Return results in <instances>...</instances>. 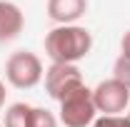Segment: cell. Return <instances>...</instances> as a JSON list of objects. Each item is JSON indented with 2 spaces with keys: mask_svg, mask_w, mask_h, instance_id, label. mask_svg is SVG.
Wrapping results in <instances>:
<instances>
[{
  "mask_svg": "<svg viewBox=\"0 0 130 127\" xmlns=\"http://www.w3.org/2000/svg\"><path fill=\"white\" fill-rule=\"evenodd\" d=\"M93 48V35L80 25H60L45 35V52L53 62L75 65Z\"/></svg>",
  "mask_w": 130,
  "mask_h": 127,
  "instance_id": "cell-1",
  "label": "cell"
},
{
  "mask_svg": "<svg viewBox=\"0 0 130 127\" xmlns=\"http://www.w3.org/2000/svg\"><path fill=\"white\" fill-rule=\"evenodd\" d=\"M5 77L18 90H30L43 80V62L30 50H18L5 62Z\"/></svg>",
  "mask_w": 130,
  "mask_h": 127,
  "instance_id": "cell-2",
  "label": "cell"
},
{
  "mask_svg": "<svg viewBox=\"0 0 130 127\" xmlns=\"http://www.w3.org/2000/svg\"><path fill=\"white\" fill-rule=\"evenodd\" d=\"M95 112L93 90H88L85 85L60 100V122L65 127H88L95 120Z\"/></svg>",
  "mask_w": 130,
  "mask_h": 127,
  "instance_id": "cell-3",
  "label": "cell"
},
{
  "mask_svg": "<svg viewBox=\"0 0 130 127\" xmlns=\"http://www.w3.org/2000/svg\"><path fill=\"white\" fill-rule=\"evenodd\" d=\"M83 75L75 65L68 62H53L45 70V90L53 100H65L70 92H75L78 87H83Z\"/></svg>",
  "mask_w": 130,
  "mask_h": 127,
  "instance_id": "cell-4",
  "label": "cell"
},
{
  "mask_svg": "<svg viewBox=\"0 0 130 127\" xmlns=\"http://www.w3.org/2000/svg\"><path fill=\"white\" fill-rule=\"evenodd\" d=\"M93 102L98 112L105 115H120L130 105V90L118 80H105L93 90Z\"/></svg>",
  "mask_w": 130,
  "mask_h": 127,
  "instance_id": "cell-5",
  "label": "cell"
},
{
  "mask_svg": "<svg viewBox=\"0 0 130 127\" xmlns=\"http://www.w3.org/2000/svg\"><path fill=\"white\" fill-rule=\"evenodd\" d=\"M23 10L10 0H0V43H10L23 32Z\"/></svg>",
  "mask_w": 130,
  "mask_h": 127,
  "instance_id": "cell-6",
  "label": "cell"
},
{
  "mask_svg": "<svg viewBox=\"0 0 130 127\" xmlns=\"http://www.w3.org/2000/svg\"><path fill=\"white\" fill-rule=\"evenodd\" d=\"M88 10V0H48V17L53 23L70 25L78 17L85 15Z\"/></svg>",
  "mask_w": 130,
  "mask_h": 127,
  "instance_id": "cell-7",
  "label": "cell"
},
{
  "mask_svg": "<svg viewBox=\"0 0 130 127\" xmlns=\"http://www.w3.org/2000/svg\"><path fill=\"white\" fill-rule=\"evenodd\" d=\"M30 112H32V107L25 105V102L10 105V110L5 112V127H28L30 125Z\"/></svg>",
  "mask_w": 130,
  "mask_h": 127,
  "instance_id": "cell-8",
  "label": "cell"
},
{
  "mask_svg": "<svg viewBox=\"0 0 130 127\" xmlns=\"http://www.w3.org/2000/svg\"><path fill=\"white\" fill-rule=\"evenodd\" d=\"M113 80H118L120 85H125V87L130 90V57L120 55V57L115 60V65H113Z\"/></svg>",
  "mask_w": 130,
  "mask_h": 127,
  "instance_id": "cell-9",
  "label": "cell"
},
{
  "mask_svg": "<svg viewBox=\"0 0 130 127\" xmlns=\"http://www.w3.org/2000/svg\"><path fill=\"white\" fill-rule=\"evenodd\" d=\"M28 127H58V122H55V117H53L48 110H43V107H32L30 125H28Z\"/></svg>",
  "mask_w": 130,
  "mask_h": 127,
  "instance_id": "cell-10",
  "label": "cell"
},
{
  "mask_svg": "<svg viewBox=\"0 0 130 127\" xmlns=\"http://www.w3.org/2000/svg\"><path fill=\"white\" fill-rule=\"evenodd\" d=\"M93 127H130V115L120 117V115H103L100 120H95Z\"/></svg>",
  "mask_w": 130,
  "mask_h": 127,
  "instance_id": "cell-11",
  "label": "cell"
},
{
  "mask_svg": "<svg viewBox=\"0 0 130 127\" xmlns=\"http://www.w3.org/2000/svg\"><path fill=\"white\" fill-rule=\"evenodd\" d=\"M120 45H123V55H125V57H130V30L123 35V43H120Z\"/></svg>",
  "mask_w": 130,
  "mask_h": 127,
  "instance_id": "cell-12",
  "label": "cell"
},
{
  "mask_svg": "<svg viewBox=\"0 0 130 127\" xmlns=\"http://www.w3.org/2000/svg\"><path fill=\"white\" fill-rule=\"evenodd\" d=\"M3 105H5V85L0 82V107H3Z\"/></svg>",
  "mask_w": 130,
  "mask_h": 127,
  "instance_id": "cell-13",
  "label": "cell"
},
{
  "mask_svg": "<svg viewBox=\"0 0 130 127\" xmlns=\"http://www.w3.org/2000/svg\"><path fill=\"white\" fill-rule=\"evenodd\" d=\"M0 127H3V125H0Z\"/></svg>",
  "mask_w": 130,
  "mask_h": 127,
  "instance_id": "cell-14",
  "label": "cell"
}]
</instances>
